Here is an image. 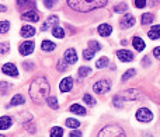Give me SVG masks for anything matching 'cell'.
Returning <instances> with one entry per match:
<instances>
[{
  "label": "cell",
  "mask_w": 160,
  "mask_h": 137,
  "mask_svg": "<svg viewBox=\"0 0 160 137\" xmlns=\"http://www.w3.org/2000/svg\"><path fill=\"white\" fill-rule=\"evenodd\" d=\"M49 91L51 85L45 77H37V78L32 80V83L30 85V97L37 104L44 102L49 97Z\"/></svg>",
  "instance_id": "1"
},
{
  "label": "cell",
  "mask_w": 160,
  "mask_h": 137,
  "mask_svg": "<svg viewBox=\"0 0 160 137\" xmlns=\"http://www.w3.org/2000/svg\"><path fill=\"white\" fill-rule=\"evenodd\" d=\"M70 8L79 13H87L107 6L108 0H66Z\"/></svg>",
  "instance_id": "2"
},
{
  "label": "cell",
  "mask_w": 160,
  "mask_h": 137,
  "mask_svg": "<svg viewBox=\"0 0 160 137\" xmlns=\"http://www.w3.org/2000/svg\"><path fill=\"white\" fill-rule=\"evenodd\" d=\"M98 137H127V135H125L124 129L118 125H108L101 129Z\"/></svg>",
  "instance_id": "3"
},
{
  "label": "cell",
  "mask_w": 160,
  "mask_h": 137,
  "mask_svg": "<svg viewBox=\"0 0 160 137\" xmlns=\"http://www.w3.org/2000/svg\"><path fill=\"white\" fill-rule=\"evenodd\" d=\"M110 90H111V81L110 80H100V81L94 83V85H93V91L96 94H100V95L108 92Z\"/></svg>",
  "instance_id": "4"
},
{
  "label": "cell",
  "mask_w": 160,
  "mask_h": 137,
  "mask_svg": "<svg viewBox=\"0 0 160 137\" xmlns=\"http://www.w3.org/2000/svg\"><path fill=\"white\" fill-rule=\"evenodd\" d=\"M136 119L139 122H142V123H149L153 119V113L148 108H139L138 112H136Z\"/></svg>",
  "instance_id": "5"
},
{
  "label": "cell",
  "mask_w": 160,
  "mask_h": 137,
  "mask_svg": "<svg viewBox=\"0 0 160 137\" xmlns=\"http://www.w3.org/2000/svg\"><path fill=\"white\" fill-rule=\"evenodd\" d=\"M18 52L21 53L22 56L31 55V53L34 52V42H32V41H25V42H22V44L20 45V48H18Z\"/></svg>",
  "instance_id": "6"
},
{
  "label": "cell",
  "mask_w": 160,
  "mask_h": 137,
  "mask_svg": "<svg viewBox=\"0 0 160 137\" xmlns=\"http://www.w3.org/2000/svg\"><path fill=\"white\" fill-rule=\"evenodd\" d=\"M63 60L66 62L68 64H75L76 62H78V52H76L73 48L68 49L63 55Z\"/></svg>",
  "instance_id": "7"
},
{
  "label": "cell",
  "mask_w": 160,
  "mask_h": 137,
  "mask_svg": "<svg viewBox=\"0 0 160 137\" xmlns=\"http://www.w3.org/2000/svg\"><path fill=\"white\" fill-rule=\"evenodd\" d=\"M133 24H135V17H133L132 14H125V16L121 18V21H119V27H121L122 30L131 28Z\"/></svg>",
  "instance_id": "8"
},
{
  "label": "cell",
  "mask_w": 160,
  "mask_h": 137,
  "mask_svg": "<svg viewBox=\"0 0 160 137\" xmlns=\"http://www.w3.org/2000/svg\"><path fill=\"white\" fill-rule=\"evenodd\" d=\"M2 71H3L4 74H7V76H10V77H18V70H17L16 64H13V63H6V64H3Z\"/></svg>",
  "instance_id": "9"
},
{
  "label": "cell",
  "mask_w": 160,
  "mask_h": 137,
  "mask_svg": "<svg viewBox=\"0 0 160 137\" xmlns=\"http://www.w3.org/2000/svg\"><path fill=\"white\" fill-rule=\"evenodd\" d=\"M72 87H73V78L72 77H65V78L61 81V84H59V90H61V92H69V91L72 90Z\"/></svg>",
  "instance_id": "10"
},
{
  "label": "cell",
  "mask_w": 160,
  "mask_h": 137,
  "mask_svg": "<svg viewBox=\"0 0 160 137\" xmlns=\"http://www.w3.org/2000/svg\"><path fill=\"white\" fill-rule=\"evenodd\" d=\"M117 58L121 62H132L133 60V53L127 49H121L117 52Z\"/></svg>",
  "instance_id": "11"
},
{
  "label": "cell",
  "mask_w": 160,
  "mask_h": 137,
  "mask_svg": "<svg viewBox=\"0 0 160 137\" xmlns=\"http://www.w3.org/2000/svg\"><path fill=\"white\" fill-rule=\"evenodd\" d=\"M21 18L25 20V21H30V22H37L39 20V14L37 13L35 10H28L22 14Z\"/></svg>",
  "instance_id": "12"
},
{
  "label": "cell",
  "mask_w": 160,
  "mask_h": 137,
  "mask_svg": "<svg viewBox=\"0 0 160 137\" xmlns=\"http://www.w3.org/2000/svg\"><path fill=\"white\" fill-rule=\"evenodd\" d=\"M121 97L125 101H128V99H129V101H135V99H138L139 97H141V94L138 92V90H133L132 88V90H128V91H125V92H122Z\"/></svg>",
  "instance_id": "13"
},
{
  "label": "cell",
  "mask_w": 160,
  "mask_h": 137,
  "mask_svg": "<svg viewBox=\"0 0 160 137\" xmlns=\"http://www.w3.org/2000/svg\"><path fill=\"white\" fill-rule=\"evenodd\" d=\"M20 35L22 38H31V36L35 35V28L32 25H22L21 31H20Z\"/></svg>",
  "instance_id": "14"
},
{
  "label": "cell",
  "mask_w": 160,
  "mask_h": 137,
  "mask_svg": "<svg viewBox=\"0 0 160 137\" xmlns=\"http://www.w3.org/2000/svg\"><path fill=\"white\" fill-rule=\"evenodd\" d=\"M58 22H59L58 16H51V17H48V18H47V21H45V24H42L41 31H47L48 28L51 27V25H53V27H56V25H58Z\"/></svg>",
  "instance_id": "15"
},
{
  "label": "cell",
  "mask_w": 160,
  "mask_h": 137,
  "mask_svg": "<svg viewBox=\"0 0 160 137\" xmlns=\"http://www.w3.org/2000/svg\"><path fill=\"white\" fill-rule=\"evenodd\" d=\"M97 32L101 36H110L111 32H112V27L110 24H100L98 28H97Z\"/></svg>",
  "instance_id": "16"
},
{
  "label": "cell",
  "mask_w": 160,
  "mask_h": 137,
  "mask_svg": "<svg viewBox=\"0 0 160 137\" xmlns=\"http://www.w3.org/2000/svg\"><path fill=\"white\" fill-rule=\"evenodd\" d=\"M11 125H13V119L10 116H2L0 118V130L10 129Z\"/></svg>",
  "instance_id": "17"
},
{
  "label": "cell",
  "mask_w": 160,
  "mask_h": 137,
  "mask_svg": "<svg viewBox=\"0 0 160 137\" xmlns=\"http://www.w3.org/2000/svg\"><path fill=\"white\" fill-rule=\"evenodd\" d=\"M132 45H133V48H135L138 52H141V50H143L145 49V41L142 38H139V36H133V39H132Z\"/></svg>",
  "instance_id": "18"
},
{
  "label": "cell",
  "mask_w": 160,
  "mask_h": 137,
  "mask_svg": "<svg viewBox=\"0 0 160 137\" xmlns=\"http://www.w3.org/2000/svg\"><path fill=\"white\" fill-rule=\"evenodd\" d=\"M148 36L150 39H159L160 38V25H153L148 32Z\"/></svg>",
  "instance_id": "19"
},
{
  "label": "cell",
  "mask_w": 160,
  "mask_h": 137,
  "mask_svg": "<svg viewBox=\"0 0 160 137\" xmlns=\"http://www.w3.org/2000/svg\"><path fill=\"white\" fill-rule=\"evenodd\" d=\"M25 104V98L21 95V94H17L11 98V102H10V106H17V105H22Z\"/></svg>",
  "instance_id": "20"
},
{
  "label": "cell",
  "mask_w": 160,
  "mask_h": 137,
  "mask_svg": "<svg viewBox=\"0 0 160 137\" xmlns=\"http://www.w3.org/2000/svg\"><path fill=\"white\" fill-rule=\"evenodd\" d=\"M55 48H56V45L51 41H47V39L42 41V44H41V49L44 50V52H52Z\"/></svg>",
  "instance_id": "21"
},
{
  "label": "cell",
  "mask_w": 160,
  "mask_h": 137,
  "mask_svg": "<svg viewBox=\"0 0 160 137\" xmlns=\"http://www.w3.org/2000/svg\"><path fill=\"white\" fill-rule=\"evenodd\" d=\"M70 112L75 113V115H86V109L79 104H73L70 106Z\"/></svg>",
  "instance_id": "22"
},
{
  "label": "cell",
  "mask_w": 160,
  "mask_h": 137,
  "mask_svg": "<svg viewBox=\"0 0 160 137\" xmlns=\"http://www.w3.org/2000/svg\"><path fill=\"white\" fill-rule=\"evenodd\" d=\"M153 18H155V17H153L152 13H145V14H142L141 21H142V24L143 25H148V24H152Z\"/></svg>",
  "instance_id": "23"
},
{
  "label": "cell",
  "mask_w": 160,
  "mask_h": 137,
  "mask_svg": "<svg viewBox=\"0 0 160 137\" xmlns=\"http://www.w3.org/2000/svg\"><path fill=\"white\" fill-rule=\"evenodd\" d=\"M94 55H96V50H94L93 48H90V46H87L84 50H83V58H84L86 60H91Z\"/></svg>",
  "instance_id": "24"
},
{
  "label": "cell",
  "mask_w": 160,
  "mask_h": 137,
  "mask_svg": "<svg viewBox=\"0 0 160 137\" xmlns=\"http://www.w3.org/2000/svg\"><path fill=\"white\" fill-rule=\"evenodd\" d=\"M52 35L55 36V38L62 39L65 36V30L62 27H59V25H56V27H53V30H52Z\"/></svg>",
  "instance_id": "25"
},
{
  "label": "cell",
  "mask_w": 160,
  "mask_h": 137,
  "mask_svg": "<svg viewBox=\"0 0 160 137\" xmlns=\"http://www.w3.org/2000/svg\"><path fill=\"white\" fill-rule=\"evenodd\" d=\"M108 63H110V60H108L107 56H102V58H100L96 62V67L97 68H104L108 66Z\"/></svg>",
  "instance_id": "26"
},
{
  "label": "cell",
  "mask_w": 160,
  "mask_h": 137,
  "mask_svg": "<svg viewBox=\"0 0 160 137\" xmlns=\"http://www.w3.org/2000/svg\"><path fill=\"white\" fill-rule=\"evenodd\" d=\"M49 136L51 137H63V129H62V127H58V126L52 127Z\"/></svg>",
  "instance_id": "27"
},
{
  "label": "cell",
  "mask_w": 160,
  "mask_h": 137,
  "mask_svg": "<svg viewBox=\"0 0 160 137\" xmlns=\"http://www.w3.org/2000/svg\"><path fill=\"white\" fill-rule=\"evenodd\" d=\"M122 101H124V98L121 97V94H118V95H115L112 98V105L115 108H122V106H124V102H122Z\"/></svg>",
  "instance_id": "28"
},
{
  "label": "cell",
  "mask_w": 160,
  "mask_h": 137,
  "mask_svg": "<svg viewBox=\"0 0 160 137\" xmlns=\"http://www.w3.org/2000/svg\"><path fill=\"white\" fill-rule=\"evenodd\" d=\"M66 126L70 127V129H78V127L80 126V122L78 120V119L69 118V119H66Z\"/></svg>",
  "instance_id": "29"
},
{
  "label": "cell",
  "mask_w": 160,
  "mask_h": 137,
  "mask_svg": "<svg viewBox=\"0 0 160 137\" xmlns=\"http://www.w3.org/2000/svg\"><path fill=\"white\" fill-rule=\"evenodd\" d=\"M136 74V70L135 68H131V70H127L124 74H122V81H128L129 78H132L133 76Z\"/></svg>",
  "instance_id": "30"
},
{
  "label": "cell",
  "mask_w": 160,
  "mask_h": 137,
  "mask_svg": "<svg viewBox=\"0 0 160 137\" xmlns=\"http://www.w3.org/2000/svg\"><path fill=\"white\" fill-rule=\"evenodd\" d=\"M114 11H115V13H125V11H128V4L127 3H119V4H115Z\"/></svg>",
  "instance_id": "31"
},
{
  "label": "cell",
  "mask_w": 160,
  "mask_h": 137,
  "mask_svg": "<svg viewBox=\"0 0 160 137\" xmlns=\"http://www.w3.org/2000/svg\"><path fill=\"white\" fill-rule=\"evenodd\" d=\"M47 101H48V105H49V108H52V109H58L59 104H58V99H56L55 97H48Z\"/></svg>",
  "instance_id": "32"
},
{
  "label": "cell",
  "mask_w": 160,
  "mask_h": 137,
  "mask_svg": "<svg viewBox=\"0 0 160 137\" xmlns=\"http://www.w3.org/2000/svg\"><path fill=\"white\" fill-rule=\"evenodd\" d=\"M90 73H91V68H90V67H87V66H83V67H80V68H79V76L82 77V78L87 77Z\"/></svg>",
  "instance_id": "33"
},
{
  "label": "cell",
  "mask_w": 160,
  "mask_h": 137,
  "mask_svg": "<svg viewBox=\"0 0 160 137\" xmlns=\"http://www.w3.org/2000/svg\"><path fill=\"white\" fill-rule=\"evenodd\" d=\"M83 101H84L86 104L88 105V106H93V105H96V99H94L91 95H88V94H84V97H83Z\"/></svg>",
  "instance_id": "34"
},
{
  "label": "cell",
  "mask_w": 160,
  "mask_h": 137,
  "mask_svg": "<svg viewBox=\"0 0 160 137\" xmlns=\"http://www.w3.org/2000/svg\"><path fill=\"white\" fill-rule=\"evenodd\" d=\"M10 30V22L8 21H0V34H6Z\"/></svg>",
  "instance_id": "35"
},
{
  "label": "cell",
  "mask_w": 160,
  "mask_h": 137,
  "mask_svg": "<svg viewBox=\"0 0 160 137\" xmlns=\"http://www.w3.org/2000/svg\"><path fill=\"white\" fill-rule=\"evenodd\" d=\"M31 3H32V0H17V6H18L20 8L27 7V6L31 4Z\"/></svg>",
  "instance_id": "36"
},
{
  "label": "cell",
  "mask_w": 160,
  "mask_h": 137,
  "mask_svg": "<svg viewBox=\"0 0 160 137\" xmlns=\"http://www.w3.org/2000/svg\"><path fill=\"white\" fill-rule=\"evenodd\" d=\"M10 88V84L8 83H4V81H0V90H2V94H6Z\"/></svg>",
  "instance_id": "37"
},
{
  "label": "cell",
  "mask_w": 160,
  "mask_h": 137,
  "mask_svg": "<svg viewBox=\"0 0 160 137\" xmlns=\"http://www.w3.org/2000/svg\"><path fill=\"white\" fill-rule=\"evenodd\" d=\"M8 49H10L8 44H0V53H2V55H6V53L8 52Z\"/></svg>",
  "instance_id": "38"
},
{
  "label": "cell",
  "mask_w": 160,
  "mask_h": 137,
  "mask_svg": "<svg viewBox=\"0 0 160 137\" xmlns=\"http://www.w3.org/2000/svg\"><path fill=\"white\" fill-rule=\"evenodd\" d=\"M56 4V0H44V6L47 8H52Z\"/></svg>",
  "instance_id": "39"
},
{
  "label": "cell",
  "mask_w": 160,
  "mask_h": 137,
  "mask_svg": "<svg viewBox=\"0 0 160 137\" xmlns=\"http://www.w3.org/2000/svg\"><path fill=\"white\" fill-rule=\"evenodd\" d=\"M66 64H68V63H66L65 60H63V62L59 60V62H58V70H59V71H66V68H68Z\"/></svg>",
  "instance_id": "40"
},
{
  "label": "cell",
  "mask_w": 160,
  "mask_h": 137,
  "mask_svg": "<svg viewBox=\"0 0 160 137\" xmlns=\"http://www.w3.org/2000/svg\"><path fill=\"white\" fill-rule=\"evenodd\" d=\"M146 6V0H135V7L136 8H143Z\"/></svg>",
  "instance_id": "41"
},
{
  "label": "cell",
  "mask_w": 160,
  "mask_h": 137,
  "mask_svg": "<svg viewBox=\"0 0 160 137\" xmlns=\"http://www.w3.org/2000/svg\"><path fill=\"white\" fill-rule=\"evenodd\" d=\"M22 66H24L25 70H32V68H34V63H31V62H28V63H27V62H24V64H22Z\"/></svg>",
  "instance_id": "42"
},
{
  "label": "cell",
  "mask_w": 160,
  "mask_h": 137,
  "mask_svg": "<svg viewBox=\"0 0 160 137\" xmlns=\"http://www.w3.org/2000/svg\"><path fill=\"white\" fill-rule=\"evenodd\" d=\"M153 56H155V58H158V59H160V46H158V48H155V49H153Z\"/></svg>",
  "instance_id": "43"
},
{
  "label": "cell",
  "mask_w": 160,
  "mask_h": 137,
  "mask_svg": "<svg viewBox=\"0 0 160 137\" xmlns=\"http://www.w3.org/2000/svg\"><path fill=\"white\" fill-rule=\"evenodd\" d=\"M69 137H82V133L78 132V130H73L72 133H70V136Z\"/></svg>",
  "instance_id": "44"
},
{
  "label": "cell",
  "mask_w": 160,
  "mask_h": 137,
  "mask_svg": "<svg viewBox=\"0 0 160 137\" xmlns=\"http://www.w3.org/2000/svg\"><path fill=\"white\" fill-rule=\"evenodd\" d=\"M142 63H143V64H145V66H148V64H149V63H150L149 58H148V56H146V58H145V59H143V62H142Z\"/></svg>",
  "instance_id": "45"
},
{
  "label": "cell",
  "mask_w": 160,
  "mask_h": 137,
  "mask_svg": "<svg viewBox=\"0 0 160 137\" xmlns=\"http://www.w3.org/2000/svg\"><path fill=\"white\" fill-rule=\"evenodd\" d=\"M6 10H7V8H6V6L4 4H0V13H4Z\"/></svg>",
  "instance_id": "46"
},
{
  "label": "cell",
  "mask_w": 160,
  "mask_h": 137,
  "mask_svg": "<svg viewBox=\"0 0 160 137\" xmlns=\"http://www.w3.org/2000/svg\"><path fill=\"white\" fill-rule=\"evenodd\" d=\"M0 137H6V136L4 135H0Z\"/></svg>",
  "instance_id": "47"
}]
</instances>
